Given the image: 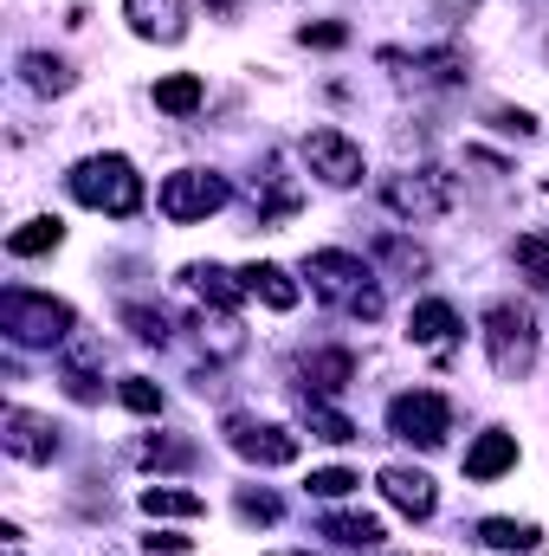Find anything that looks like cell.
<instances>
[{"label":"cell","mask_w":549,"mask_h":556,"mask_svg":"<svg viewBox=\"0 0 549 556\" xmlns=\"http://www.w3.org/2000/svg\"><path fill=\"white\" fill-rule=\"evenodd\" d=\"M72 194L85 201V207H98V214H137L142 207V175L124 162V155H85L78 168H72Z\"/></svg>","instance_id":"1"},{"label":"cell","mask_w":549,"mask_h":556,"mask_svg":"<svg viewBox=\"0 0 549 556\" xmlns=\"http://www.w3.org/2000/svg\"><path fill=\"white\" fill-rule=\"evenodd\" d=\"M485 356H491V369L505 376V382H524L531 376V363H537V317L524 311V304H491L485 311Z\"/></svg>","instance_id":"2"},{"label":"cell","mask_w":549,"mask_h":556,"mask_svg":"<svg viewBox=\"0 0 549 556\" xmlns=\"http://www.w3.org/2000/svg\"><path fill=\"white\" fill-rule=\"evenodd\" d=\"M304 278L317 285V298L349 304L356 317H382V291L369 285V266H362L356 253H310V260H304Z\"/></svg>","instance_id":"3"},{"label":"cell","mask_w":549,"mask_h":556,"mask_svg":"<svg viewBox=\"0 0 549 556\" xmlns=\"http://www.w3.org/2000/svg\"><path fill=\"white\" fill-rule=\"evenodd\" d=\"M0 330H7L13 343H65V337H72V304L13 285V291L0 298Z\"/></svg>","instance_id":"4"},{"label":"cell","mask_w":549,"mask_h":556,"mask_svg":"<svg viewBox=\"0 0 549 556\" xmlns=\"http://www.w3.org/2000/svg\"><path fill=\"white\" fill-rule=\"evenodd\" d=\"M446 427H452V408H446V395H433V389H413V395H395V402H388V433H401L413 446H439Z\"/></svg>","instance_id":"5"},{"label":"cell","mask_w":549,"mask_h":556,"mask_svg":"<svg viewBox=\"0 0 549 556\" xmlns=\"http://www.w3.org/2000/svg\"><path fill=\"white\" fill-rule=\"evenodd\" d=\"M220 207H227V181L207 175V168H181V175L162 181V214L168 220H207Z\"/></svg>","instance_id":"6"},{"label":"cell","mask_w":549,"mask_h":556,"mask_svg":"<svg viewBox=\"0 0 549 556\" xmlns=\"http://www.w3.org/2000/svg\"><path fill=\"white\" fill-rule=\"evenodd\" d=\"M382 201H388L395 214H408V220H433V214H446V207H452V175H439V168L395 175V181L382 188Z\"/></svg>","instance_id":"7"},{"label":"cell","mask_w":549,"mask_h":556,"mask_svg":"<svg viewBox=\"0 0 549 556\" xmlns=\"http://www.w3.org/2000/svg\"><path fill=\"white\" fill-rule=\"evenodd\" d=\"M304 162H310V175H323L330 188L362 181V149L343 137V130H310V137H304Z\"/></svg>","instance_id":"8"},{"label":"cell","mask_w":549,"mask_h":556,"mask_svg":"<svg viewBox=\"0 0 549 556\" xmlns=\"http://www.w3.org/2000/svg\"><path fill=\"white\" fill-rule=\"evenodd\" d=\"M0 446L13 453V459H52L59 453V427L52 420H39V415H26V408H7L0 415Z\"/></svg>","instance_id":"9"},{"label":"cell","mask_w":549,"mask_h":556,"mask_svg":"<svg viewBox=\"0 0 549 556\" xmlns=\"http://www.w3.org/2000/svg\"><path fill=\"white\" fill-rule=\"evenodd\" d=\"M227 440H233V453H240V459H253V466H291V459H297V433H284V427L233 420V427H227Z\"/></svg>","instance_id":"10"},{"label":"cell","mask_w":549,"mask_h":556,"mask_svg":"<svg viewBox=\"0 0 549 556\" xmlns=\"http://www.w3.org/2000/svg\"><path fill=\"white\" fill-rule=\"evenodd\" d=\"M124 13L142 39H162V46H175L188 33V0H124Z\"/></svg>","instance_id":"11"},{"label":"cell","mask_w":549,"mask_h":556,"mask_svg":"<svg viewBox=\"0 0 549 556\" xmlns=\"http://www.w3.org/2000/svg\"><path fill=\"white\" fill-rule=\"evenodd\" d=\"M382 498H388V505H401L408 518H433V505H439L433 479H426V472H413V466H382Z\"/></svg>","instance_id":"12"},{"label":"cell","mask_w":549,"mask_h":556,"mask_svg":"<svg viewBox=\"0 0 549 556\" xmlns=\"http://www.w3.org/2000/svg\"><path fill=\"white\" fill-rule=\"evenodd\" d=\"M511 466H518V433H498V427H491V433H478V440L465 446V479H478V485H485V479H505Z\"/></svg>","instance_id":"13"},{"label":"cell","mask_w":549,"mask_h":556,"mask_svg":"<svg viewBox=\"0 0 549 556\" xmlns=\"http://www.w3.org/2000/svg\"><path fill=\"white\" fill-rule=\"evenodd\" d=\"M349 376H356V356H349V350H317V356H304V382H310L317 395H336Z\"/></svg>","instance_id":"14"},{"label":"cell","mask_w":549,"mask_h":556,"mask_svg":"<svg viewBox=\"0 0 549 556\" xmlns=\"http://www.w3.org/2000/svg\"><path fill=\"white\" fill-rule=\"evenodd\" d=\"M452 324H459V317H452V304H446V298H420V304H413V317H408L413 343H426V350H433V343H446V337H452Z\"/></svg>","instance_id":"15"},{"label":"cell","mask_w":549,"mask_h":556,"mask_svg":"<svg viewBox=\"0 0 549 556\" xmlns=\"http://www.w3.org/2000/svg\"><path fill=\"white\" fill-rule=\"evenodd\" d=\"M240 285H246L253 298H266L272 311H291V304H297V285H291V273H284V266H246V273H240Z\"/></svg>","instance_id":"16"},{"label":"cell","mask_w":549,"mask_h":556,"mask_svg":"<svg viewBox=\"0 0 549 556\" xmlns=\"http://www.w3.org/2000/svg\"><path fill=\"white\" fill-rule=\"evenodd\" d=\"M201 98H207V85H201L194 72H175V78H162V85H155V111H168V117L201 111Z\"/></svg>","instance_id":"17"},{"label":"cell","mask_w":549,"mask_h":556,"mask_svg":"<svg viewBox=\"0 0 549 556\" xmlns=\"http://www.w3.org/2000/svg\"><path fill=\"white\" fill-rule=\"evenodd\" d=\"M142 511H149V518H201V492H181V485H149V492H142Z\"/></svg>","instance_id":"18"},{"label":"cell","mask_w":549,"mask_h":556,"mask_svg":"<svg viewBox=\"0 0 549 556\" xmlns=\"http://www.w3.org/2000/svg\"><path fill=\"white\" fill-rule=\"evenodd\" d=\"M59 240H65L59 220H26L20 233H7V253H13V260H33V253H52Z\"/></svg>","instance_id":"19"},{"label":"cell","mask_w":549,"mask_h":556,"mask_svg":"<svg viewBox=\"0 0 549 556\" xmlns=\"http://www.w3.org/2000/svg\"><path fill=\"white\" fill-rule=\"evenodd\" d=\"M336 544H349V551H369V544H382V518H369V511H343V518H330L323 525Z\"/></svg>","instance_id":"20"},{"label":"cell","mask_w":549,"mask_h":556,"mask_svg":"<svg viewBox=\"0 0 549 556\" xmlns=\"http://www.w3.org/2000/svg\"><path fill=\"white\" fill-rule=\"evenodd\" d=\"M511 260H518V273L531 278V285H549V233H518V247H511Z\"/></svg>","instance_id":"21"},{"label":"cell","mask_w":549,"mask_h":556,"mask_svg":"<svg viewBox=\"0 0 549 556\" xmlns=\"http://www.w3.org/2000/svg\"><path fill=\"white\" fill-rule=\"evenodd\" d=\"M188 285H194L207 304H220V311H233V304H240V291H246V285H233L220 266H188Z\"/></svg>","instance_id":"22"},{"label":"cell","mask_w":549,"mask_h":556,"mask_svg":"<svg viewBox=\"0 0 549 556\" xmlns=\"http://www.w3.org/2000/svg\"><path fill=\"white\" fill-rule=\"evenodd\" d=\"M304 427L317 433V440H330V446H343V440H356V427L336 415V408H323V402H304Z\"/></svg>","instance_id":"23"},{"label":"cell","mask_w":549,"mask_h":556,"mask_svg":"<svg viewBox=\"0 0 549 556\" xmlns=\"http://www.w3.org/2000/svg\"><path fill=\"white\" fill-rule=\"evenodd\" d=\"M485 544L491 551H524V544H537V531L531 525H511V518H485Z\"/></svg>","instance_id":"24"},{"label":"cell","mask_w":549,"mask_h":556,"mask_svg":"<svg viewBox=\"0 0 549 556\" xmlns=\"http://www.w3.org/2000/svg\"><path fill=\"white\" fill-rule=\"evenodd\" d=\"M356 485H362V479H356L349 466H323V472H310V492H317V498H349Z\"/></svg>","instance_id":"25"},{"label":"cell","mask_w":549,"mask_h":556,"mask_svg":"<svg viewBox=\"0 0 549 556\" xmlns=\"http://www.w3.org/2000/svg\"><path fill=\"white\" fill-rule=\"evenodd\" d=\"M26 72H33V91H65V85H72V72H65L59 59H46V52H33Z\"/></svg>","instance_id":"26"},{"label":"cell","mask_w":549,"mask_h":556,"mask_svg":"<svg viewBox=\"0 0 549 556\" xmlns=\"http://www.w3.org/2000/svg\"><path fill=\"white\" fill-rule=\"evenodd\" d=\"M117 402H124L130 415H155V408H162V389H155V382H142V376H130V382L117 389Z\"/></svg>","instance_id":"27"},{"label":"cell","mask_w":549,"mask_h":556,"mask_svg":"<svg viewBox=\"0 0 549 556\" xmlns=\"http://www.w3.org/2000/svg\"><path fill=\"white\" fill-rule=\"evenodd\" d=\"M124 324L137 330L142 343H162V337H168V317H162V311H142V304H130V311H124Z\"/></svg>","instance_id":"28"},{"label":"cell","mask_w":549,"mask_h":556,"mask_svg":"<svg viewBox=\"0 0 549 556\" xmlns=\"http://www.w3.org/2000/svg\"><path fill=\"white\" fill-rule=\"evenodd\" d=\"M142 459H149V466H188V440H149Z\"/></svg>","instance_id":"29"},{"label":"cell","mask_w":549,"mask_h":556,"mask_svg":"<svg viewBox=\"0 0 549 556\" xmlns=\"http://www.w3.org/2000/svg\"><path fill=\"white\" fill-rule=\"evenodd\" d=\"M382 253H388L395 266H408V273H420V266H426V253H420V247H408V240H395V233L382 240Z\"/></svg>","instance_id":"30"},{"label":"cell","mask_w":549,"mask_h":556,"mask_svg":"<svg viewBox=\"0 0 549 556\" xmlns=\"http://www.w3.org/2000/svg\"><path fill=\"white\" fill-rule=\"evenodd\" d=\"M297 39H304V46H343V39H349V26H336V20H323V26H304Z\"/></svg>","instance_id":"31"},{"label":"cell","mask_w":549,"mask_h":556,"mask_svg":"<svg viewBox=\"0 0 549 556\" xmlns=\"http://www.w3.org/2000/svg\"><path fill=\"white\" fill-rule=\"evenodd\" d=\"M491 124H498L505 137H531V130H537V117H531V111H491Z\"/></svg>","instance_id":"32"},{"label":"cell","mask_w":549,"mask_h":556,"mask_svg":"<svg viewBox=\"0 0 549 556\" xmlns=\"http://www.w3.org/2000/svg\"><path fill=\"white\" fill-rule=\"evenodd\" d=\"M240 511H246V518H259V525H272V518H278V498H266V492H246V498H240Z\"/></svg>","instance_id":"33"},{"label":"cell","mask_w":549,"mask_h":556,"mask_svg":"<svg viewBox=\"0 0 549 556\" xmlns=\"http://www.w3.org/2000/svg\"><path fill=\"white\" fill-rule=\"evenodd\" d=\"M142 544H149V556H188V538H175V531H155Z\"/></svg>","instance_id":"34"},{"label":"cell","mask_w":549,"mask_h":556,"mask_svg":"<svg viewBox=\"0 0 549 556\" xmlns=\"http://www.w3.org/2000/svg\"><path fill=\"white\" fill-rule=\"evenodd\" d=\"M439 7H446V13H472L478 0H439Z\"/></svg>","instance_id":"35"}]
</instances>
